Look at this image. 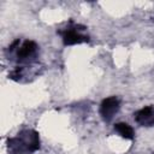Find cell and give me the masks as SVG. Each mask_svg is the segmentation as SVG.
<instances>
[{
    "mask_svg": "<svg viewBox=\"0 0 154 154\" xmlns=\"http://www.w3.org/2000/svg\"><path fill=\"white\" fill-rule=\"evenodd\" d=\"M11 154H25V152H35L40 148L38 134L32 130L20 132L17 137L8 140Z\"/></svg>",
    "mask_w": 154,
    "mask_h": 154,
    "instance_id": "1",
    "label": "cell"
},
{
    "mask_svg": "<svg viewBox=\"0 0 154 154\" xmlns=\"http://www.w3.org/2000/svg\"><path fill=\"white\" fill-rule=\"evenodd\" d=\"M119 107H120V102L118 100V97L116 96H109L107 99H105L102 102H101V106H100V114L101 117L103 118V120L106 122H109L114 114L119 111Z\"/></svg>",
    "mask_w": 154,
    "mask_h": 154,
    "instance_id": "2",
    "label": "cell"
},
{
    "mask_svg": "<svg viewBox=\"0 0 154 154\" xmlns=\"http://www.w3.org/2000/svg\"><path fill=\"white\" fill-rule=\"evenodd\" d=\"M135 120L143 126H152L154 125V107L147 106L141 108L135 113Z\"/></svg>",
    "mask_w": 154,
    "mask_h": 154,
    "instance_id": "3",
    "label": "cell"
},
{
    "mask_svg": "<svg viewBox=\"0 0 154 154\" xmlns=\"http://www.w3.org/2000/svg\"><path fill=\"white\" fill-rule=\"evenodd\" d=\"M89 38L88 36H84L79 34L75 28H69L63 32V41L65 45H77L82 42H87Z\"/></svg>",
    "mask_w": 154,
    "mask_h": 154,
    "instance_id": "4",
    "label": "cell"
},
{
    "mask_svg": "<svg viewBox=\"0 0 154 154\" xmlns=\"http://www.w3.org/2000/svg\"><path fill=\"white\" fill-rule=\"evenodd\" d=\"M36 48H37V46L34 41H25L20 46V48H18V53H17L18 59L19 60H25L26 58L31 57L35 53Z\"/></svg>",
    "mask_w": 154,
    "mask_h": 154,
    "instance_id": "5",
    "label": "cell"
},
{
    "mask_svg": "<svg viewBox=\"0 0 154 154\" xmlns=\"http://www.w3.org/2000/svg\"><path fill=\"white\" fill-rule=\"evenodd\" d=\"M114 130H116L122 137H124V138H126V140H132V138H134V130H132V128H131L129 124H126V123H117V124L114 125Z\"/></svg>",
    "mask_w": 154,
    "mask_h": 154,
    "instance_id": "6",
    "label": "cell"
}]
</instances>
